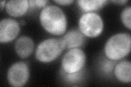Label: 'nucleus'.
Wrapping results in <instances>:
<instances>
[{"label": "nucleus", "mask_w": 131, "mask_h": 87, "mask_svg": "<svg viewBox=\"0 0 131 87\" xmlns=\"http://www.w3.org/2000/svg\"><path fill=\"white\" fill-rule=\"evenodd\" d=\"M39 21L44 30L51 34L59 36L67 31L66 15L61 8L56 5H47L42 8Z\"/></svg>", "instance_id": "nucleus-1"}, {"label": "nucleus", "mask_w": 131, "mask_h": 87, "mask_svg": "<svg viewBox=\"0 0 131 87\" xmlns=\"http://www.w3.org/2000/svg\"><path fill=\"white\" fill-rule=\"evenodd\" d=\"M131 36L127 33H118L110 36L104 46V53L107 58L118 61L130 53Z\"/></svg>", "instance_id": "nucleus-2"}, {"label": "nucleus", "mask_w": 131, "mask_h": 87, "mask_svg": "<svg viewBox=\"0 0 131 87\" xmlns=\"http://www.w3.org/2000/svg\"><path fill=\"white\" fill-rule=\"evenodd\" d=\"M65 49V45L61 38L46 39L37 46L36 59L43 63H51L59 57Z\"/></svg>", "instance_id": "nucleus-3"}, {"label": "nucleus", "mask_w": 131, "mask_h": 87, "mask_svg": "<svg viewBox=\"0 0 131 87\" xmlns=\"http://www.w3.org/2000/svg\"><path fill=\"white\" fill-rule=\"evenodd\" d=\"M78 27L85 37L95 38L103 32L104 22L101 16L95 12L85 13L79 19Z\"/></svg>", "instance_id": "nucleus-4"}, {"label": "nucleus", "mask_w": 131, "mask_h": 87, "mask_svg": "<svg viewBox=\"0 0 131 87\" xmlns=\"http://www.w3.org/2000/svg\"><path fill=\"white\" fill-rule=\"evenodd\" d=\"M86 60L84 51L80 48L68 49L61 60V69L66 73H72L83 70Z\"/></svg>", "instance_id": "nucleus-5"}, {"label": "nucleus", "mask_w": 131, "mask_h": 87, "mask_svg": "<svg viewBox=\"0 0 131 87\" xmlns=\"http://www.w3.org/2000/svg\"><path fill=\"white\" fill-rule=\"evenodd\" d=\"M30 77L28 65L23 61H18L8 69L7 79L8 83L13 87H21L25 85Z\"/></svg>", "instance_id": "nucleus-6"}, {"label": "nucleus", "mask_w": 131, "mask_h": 87, "mask_svg": "<svg viewBox=\"0 0 131 87\" xmlns=\"http://www.w3.org/2000/svg\"><path fill=\"white\" fill-rule=\"evenodd\" d=\"M20 31V24L17 21L10 18L2 19L0 22V42H11L17 37Z\"/></svg>", "instance_id": "nucleus-7"}, {"label": "nucleus", "mask_w": 131, "mask_h": 87, "mask_svg": "<svg viewBox=\"0 0 131 87\" xmlns=\"http://www.w3.org/2000/svg\"><path fill=\"white\" fill-rule=\"evenodd\" d=\"M14 49L16 55L20 58H27L34 51V41L29 36H20L15 41Z\"/></svg>", "instance_id": "nucleus-8"}, {"label": "nucleus", "mask_w": 131, "mask_h": 87, "mask_svg": "<svg viewBox=\"0 0 131 87\" xmlns=\"http://www.w3.org/2000/svg\"><path fill=\"white\" fill-rule=\"evenodd\" d=\"M61 39L67 49L80 48L83 46L85 42V36L77 29L69 30L64 34Z\"/></svg>", "instance_id": "nucleus-9"}, {"label": "nucleus", "mask_w": 131, "mask_h": 87, "mask_svg": "<svg viewBox=\"0 0 131 87\" xmlns=\"http://www.w3.org/2000/svg\"><path fill=\"white\" fill-rule=\"evenodd\" d=\"M30 8L27 0H10L7 1L5 9L7 13L12 17H21L25 14Z\"/></svg>", "instance_id": "nucleus-10"}, {"label": "nucleus", "mask_w": 131, "mask_h": 87, "mask_svg": "<svg viewBox=\"0 0 131 87\" xmlns=\"http://www.w3.org/2000/svg\"><path fill=\"white\" fill-rule=\"evenodd\" d=\"M114 74L116 79L124 83H128L131 81V63L127 60L118 62L115 66Z\"/></svg>", "instance_id": "nucleus-11"}, {"label": "nucleus", "mask_w": 131, "mask_h": 87, "mask_svg": "<svg viewBox=\"0 0 131 87\" xmlns=\"http://www.w3.org/2000/svg\"><path fill=\"white\" fill-rule=\"evenodd\" d=\"M107 2L106 0H79L77 1L78 5L84 13L100 10Z\"/></svg>", "instance_id": "nucleus-12"}, {"label": "nucleus", "mask_w": 131, "mask_h": 87, "mask_svg": "<svg viewBox=\"0 0 131 87\" xmlns=\"http://www.w3.org/2000/svg\"><path fill=\"white\" fill-rule=\"evenodd\" d=\"M61 74L63 79L66 82L69 83H77L83 79L85 73L83 70L79 72L72 73H66L61 71Z\"/></svg>", "instance_id": "nucleus-13"}, {"label": "nucleus", "mask_w": 131, "mask_h": 87, "mask_svg": "<svg viewBox=\"0 0 131 87\" xmlns=\"http://www.w3.org/2000/svg\"><path fill=\"white\" fill-rule=\"evenodd\" d=\"M116 63V61L110 60L106 57L101 62V70L105 74H110L113 71Z\"/></svg>", "instance_id": "nucleus-14"}, {"label": "nucleus", "mask_w": 131, "mask_h": 87, "mask_svg": "<svg viewBox=\"0 0 131 87\" xmlns=\"http://www.w3.org/2000/svg\"><path fill=\"white\" fill-rule=\"evenodd\" d=\"M131 7L130 6H128L125 7L122 11L120 18L121 22L123 24L128 30H130L131 28Z\"/></svg>", "instance_id": "nucleus-15"}, {"label": "nucleus", "mask_w": 131, "mask_h": 87, "mask_svg": "<svg viewBox=\"0 0 131 87\" xmlns=\"http://www.w3.org/2000/svg\"><path fill=\"white\" fill-rule=\"evenodd\" d=\"M48 3V1H46V0H31L29 1L30 3V8H43L46 6H47V3Z\"/></svg>", "instance_id": "nucleus-16"}, {"label": "nucleus", "mask_w": 131, "mask_h": 87, "mask_svg": "<svg viewBox=\"0 0 131 87\" xmlns=\"http://www.w3.org/2000/svg\"><path fill=\"white\" fill-rule=\"evenodd\" d=\"M54 2L60 6H68L71 5L74 1L73 0H57Z\"/></svg>", "instance_id": "nucleus-17"}, {"label": "nucleus", "mask_w": 131, "mask_h": 87, "mask_svg": "<svg viewBox=\"0 0 131 87\" xmlns=\"http://www.w3.org/2000/svg\"><path fill=\"white\" fill-rule=\"evenodd\" d=\"M128 1H126V0H121V1H113L112 2L115 3H116L118 4V5H125V3H127Z\"/></svg>", "instance_id": "nucleus-18"}, {"label": "nucleus", "mask_w": 131, "mask_h": 87, "mask_svg": "<svg viewBox=\"0 0 131 87\" xmlns=\"http://www.w3.org/2000/svg\"><path fill=\"white\" fill-rule=\"evenodd\" d=\"M7 1H2L0 2V6H1V10H2L6 6V4Z\"/></svg>", "instance_id": "nucleus-19"}]
</instances>
